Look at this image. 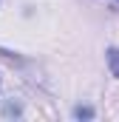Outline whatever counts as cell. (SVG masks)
<instances>
[{
    "label": "cell",
    "instance_id": "7a4b0ae2",
    "mask_svg": "<svg viewBox=\"0 0 119 122\" xmlns=\"http://www.w3.org/2000/svg\"><path fill=\"white\" fill-rule=\"evenodd\" d=\"M74 114H77L79 119H91V117H94V108H82V105H79V108H77Z\"/></svg>",
    "mask_w": 119,
    "mask_h": 122
},
{
    "label": "cell",
    "instance_id": "6da1fadb",
    "mask_svg": "<svg viewBox=\"0 0 119 122\" xmlns=\"http://www.w3.org/2000/svg\"><path fill=\"white\" fill-rule=\"evenodd\" d=\"M108 62H111V74L119 77V48H108Z\"/></svg>",
    "mask_w": 119,
    "mask_h": 122
}]
</instances>
